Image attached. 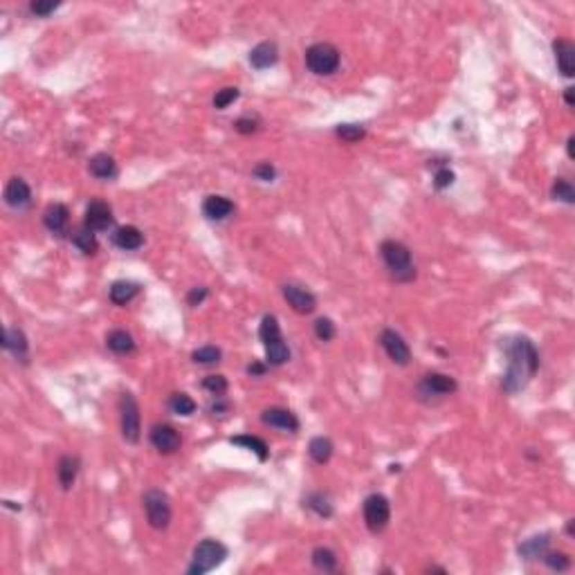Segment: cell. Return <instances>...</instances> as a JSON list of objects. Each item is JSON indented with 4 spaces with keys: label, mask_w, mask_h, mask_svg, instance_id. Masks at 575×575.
I'll list each match as a JSON object with an SVG mask.
<instances>
[{
    "label": "cell",
    "mask_w": 575,
    "mask_h": 575,
    "mask_svg": "<svg viewBox=\"0 0 575 575\" xmlns=\"http://www.w3.org/2000/svg\"><path fill=\"white\" fill-rule=\"evenodd\" d=\"M227 378L225 375H207L205 380H202V389H205V391H209L211 396H216V398H220L222 393L227 391Z\"/></svg>",
    "instance_id": "cell-37"
},
{
    "label": "cell",
    "mask_w": 575,
    "mask_h": 575,
    "mask_svg": "<svg viewBox=\"0 0 575 575\" xmlns=\"http://www.w3.org/2000/svg\"><path fill=\"white\" fill-rule=\"evenodd\" d=\"M312 567L317 571H324V573H335L337 571V555L333 553L326 546H319V549H315L312 555Z\"/></svg>",
    "instance_id": "cell-29"
},
{
    "label": "cell",
    "mask_w": 575,
    "mask_h": 575,
    "mask_svg": "<svg viewBox=\"0 0 575 575\" xmlns=\"http://www.w3.org/2000/svg\"><path fill=\"white\" fill-rule=\"evenodd\" d=\"M391 519V504L380 493H373L364 499V524L373 535L382 533Z\"/></svg>",
    "instance_id": "cell-7"
},
{
    "label": "cell",
    "mask_w": 575,
    "mask_h": 575,
    "mask_svg": "<svg viewBox=\"0 0 575 575\" xmlns=\"http://www.w3.org/2000/svg\"><path fill=\"white\" fill-rule=\"evenodd\" d=\"M261 421L267 427H274V430H281V432H299V421H297V416L290 412V409H283V407H270V409H265L261 414Z\"/></svg>",
    "instance_id": "cell-13"
},
{
    "label": "cell",
    "mask_w": 575,
    "mask_h": 575,
    "mask_svg": "<svg viewBox=\"0 0 575 575\" xmlns=\"http://www.w3.org/2000/svg\"><path fill=\"white\" fill-rule=\"evenodd\" d=\"M144 510H146V519L148 526L155 528V531H164L171 524V502L166 493L162 490H148L144 495Z\"/></svg>",
    "instance_id": "cell-5"
},
{
    "label": "cell",
    "mask_w": 575,
    "mask_h": 575,
    "mask_svg": "<svg viewBox=\"0 0 575 575\" xmlns=\"http://www.w3.org/2000/svg\"><path fill=\"white\" fill-rule=\"evenodd\" d=\"M335 135L342 137L344 142H360V140H364V135H366V128L364 126H360V124H339L335 128Z\"/></svg>",
    "instance_id": "cell-36"
},
{
    "label": "cell",
    "mask_w": 575,
    "mask_h": 575,
    "mask_svg": "<svg viewBox=\"0 0 575 575\" xmlns=\"http://www.w3.org/2000/svg\"><path fill=\"white\" fill-rule=\"evenodd\" d=\"M238 88H234V86H227V88H222V90H218L216 95H214V106L218 108V110H225L227 106H231L234 104V101L238 99Z\"/></svg>",
    "instance_id": "cell-38"
},
{
    "label": "cell",
    "mask_w": 575,
    "mask_h": 575,
    "mask_svg": "<svg viewBox=\"0 0 575 575\" xmlns=\"http://www.w3.org/2000/svg\"><path fill=\"white\" fill-rule=\"evenodd\" d=\"M5 202L12 209H25L32 202V189L23 178H9L5 187Z\"/></svg>",
    "instance_id": "cell-14"
},
{
    "label": "cell",
    "mask_w": 575,
    "mask_h": 575,
    "mask_svg": "<svg viewBox=\"0 0 575 575\" xmlns=\"http://www.w3.org/2000/svg\"><path fill=\"white\" fill-rule=\"evenodd\" d=\"M79 470H81V461H79V457H74V454H66V457L59 461L57 477H59V484L63 490H70L74 486V481L79 477Z\"/></svg>",
    "instance_id": "cell-22"
},
{
    "label": "cell",
    "mask_w": 575,
    "mask_h": 575,
    "mask_svg": "<svg viewBox=\"0 0 575 575\" xmlns=\"http://www.w3.org/2000/svg\"><path fill=\"white\" fill-rule=\"evenodd\" d=\"M380 254H382V261L387 265L389 274L393 276L396 281L400 283H409L416 279V267L412 261V249L407 247L400 240L389 238L380 245Z\"/></svg>",
    "instance_id": "cell-2"
},
{
    "label": "cell",
    "mask_w": 575,
    "mask_h": 575,
    "mask_svg": "<svg viewBox=\"0 0 575 575\" xmlns=\"http://www.w3.org/2000/svg\"><path fill=\"white\" fill-rule=\"evenodd\" d=\"M283 299L288 301V306L299 312V315H310L315 308H317V297H315L310 290L297 285V283H285L283 285Z\"/></svg>",
    "instance_id": "cell-10"
},
{
    "label": "cell",
    "mask_w": 575,
    "mask_h": 575,
    "mask_svg": "<svg viewBox=\"0 0 575 575\" xmlns=\"http://www.w3.org/2000/svg\"><path fill=\"white\" fill-rule=\"evenodd\" d=\"M59 7H61V3H54V0H34V3H30V12L34 16L45 18V16H50L54 9H59Z\"/></svg>",
    "instance_id": "cell-41"
},
{
    "label": "cell",
    "mask_w": 575,
    "mask_h": 575,
    "mask_svg": "<svg viewBox=\"0 0 575 575\" xmlns=\"http://www.w3.org/2000/svg\"><path fill=\"white\" fill-rule=\"evenodd\" d=\"M454 184V171L450 169H441V171H436L434 175V187L436 189H448Z\"/></svg>",
    "instance_id": "cell-44"
},
{
    "label": "cell",
    "mask_w": 575,
    "mask_h": 575,
    "mask_svg": "<svg viewBox=\"0 0 575 575\" xmlns=\"http://www.w3.org/2000/svg\"><path fill=\"white\" fill-rule=\"evenodd\" d=\"M72 245L77 247L79 252L88 254V256L97 254V249H99V243H97V236H95V231H92V229H88L86 225H83V227H79V229H77V231H74V234H72Z\"/></svg>",
    "instance_id": "cell-28"
},
{
    "label": "cell",
    "mask_w": 575,
    "mask_h": 575,
    "mask_svg": "<svg viewBox=\"0 0 575 575\" xmlns=\"http://www.w3.org/2000/svg\"><path fill=\"white\" fill-rule=\"evenodd\" d=\"M43 225L48 227L52 234L61 236L63 231L68 229L70 225V211L66 205H61V202H52V205L43 211Z\"/></svg>",
    "instance_id": "cell-16"
},
{
    "label": "cell",
    "mask_w": 575,
    "mask_h": 575,
    "mask_svg": "<svg viewBox=\"0 0 575 575\" xmlns=\"http://www.w3.org/2000/svg\"><path fill=\"white\" fill-rule=\"evenodd\" d=\"M254 178L258 180H263V182H272L276 178V169L270 164V162H261V164H256L254 166Z\"/></svg>",
    "instance_id": "cell-42"
},
{
    "label": "cell",
    "mask_w": 575,
    "mask_h": 575,
    "mask_svg": "<svg viewBox=\"0 0 575 575\" xmlns=\"http://www.w3.org/2000/svg\"><path fill=\"white\" fill-rule=\"evenodd\" d=\"M506 357L508 369L502 387L506 393H517L535 378L537 369H540V353H537L535 344L528 337H515L508 339Z\"/></svg>",
    "instance_id": "cell-1"
},
{
    "label": "cell",
    "mask_w": 575,
    "mask_h": 575,
    "mask_svg": "<svg viewBox=\"0 0 575 575\" xmlns=\"http://www.w3.org/2000/svg\"><path fill=\"white\" fill-rule=\"evenodd\" d=\"M115 216L113 209H110L108 202L104 200H92L86 207V218H83V225L92 231H106L108 227H113Z\"/></svg>",
    "instance_id": "cell-12"
},
{
    "label": "cell",
    "mask_w": 575,
    "mask_h": 575,
    "mask_svg": "<svg viewBox=\"0 0 575 575\" xmlns=\"http://www.w3.org/2000/svg\"><path fill=\"white\" fill-rule=\"evenodd\" d=\"M573 144H575V137L571 135V137H569V140H567V151H569V157H571V160H573V157H575V151H573Z\"/></svg>",
    "instance_id": "cell-47"
},
{
    "label": "cell",
    "mask_w": 575,
    "mask_h": 575,
    "mask_svg": "<svg viewBox=\"0 0 575 575\" xmlns=\"http://www.w3.org/2000/svg\"><path fill=\"white\" fill-rule=\"evenodd\" d=\"M202 214L216 222L227 220L231 214H234V202L225 196H207L205 202H202Z\"/></svg>",
    "instance_id": "cell-19"
},
{
    "label": "cell",
    "mask_w": 575,
    "mask_h": 575,
    "mask_svg": "<svg viewBox=\"0 0 575 575\" xmlns=\"http://www.w3.org/2000/svg\"><path fill=\"white\" fill-rule=\"evenodd\" d=\"M551 196L555 200H560V202L573 205V202H575V189H573V184L567 178H558V180L553 182V187H551Z\"/></svg>",
    "instance_id": "cell-35"
},
{
    "label": "cell",
    "mask_w": 575,
    "mask_h": 575,
    "mask_svg": "<svg viewBox=\"0 0 575 575\" xmlns=\"http://www.w3.org/2000/svg\"><path fill=\"white\" fill-rule=\"evenodd\" d=\"M119 414H122V436L126 443H140L142 421H140V405L133 393H122L119 398Z\"/></svg>",
    "instance_id": "cell-6"
},
{
    "label": "cell",
    "mask_w": 575,
    "mask_h": 575,
    "mask_svg": "<svg viewBox=\"0 0 575 575\" xmlns=\"http://www.w3.org/2000/svg\"><path fill=\"white\" fill-rule=\"evenodd\" d=\"M227 546L218 540H202L191 555V564L187 573L189 575H205L209 571H214L227 560Z\"/></svg>",
    "instance_id": "cell-3"
},
{
    "label": "cell",
    "mask_w": 575,
    "mask_h": 575,
    "mask_svg": "<svg viewBox=\"0 0 575 575\" xmlns=\"http://www.w3.org/2000/svg\"><path fill=\"white\" fill-rule=\"evenodd\" d=\"M542 560L546 562V567L553 571H567L571 567V560L567 553H546Z\"/></svg>",
    "instance_id": "cell-40"
},
{
    "label": "cell",
    "mask_w": 575,
    "mask_h": 575,
    "mask_svg": "<svg viewBox=\"0 0 575 575\" xmlns=\"http://www.w3.org/2000/svg\"><path fill=\"white\" fill-rule=\"evenodd\" d=\"M276 61H279V48H276V43H272V41L258 43L256 48L249 52V63H252V68H256V70L272 68Z\"/></svg>",
    "instance_id": "cell-18"
},
{
    "label": "cell",
    "mask_w": 575,
    "mask_h": 575,
    "mask_svg": "<svg viewBox=\"0 0 575 575\" xmlns=\"http://www.w3.org/2000/svg\"><path fill=\"white\" fill-rule=\"evenodd\" d=\"M335 324H333V319L328 317H319L317 321H315V335H317L319 342H330L333 337H335Z\"/></svg>",
    "instance_id": "cell-39"
},
{
    "label": "cell",
    "mask_w": 575,
    "mask_h": 575,
    "mask_svg": "<svg viewBox=\"0 0 575 575\" xmlns=\"http://www.w3.org/2000/svg\"><path fill=\"white\" fill-rule=\"evenodd\" d=\"M265 346V362L267 366H283L288 360H290V348L283 342V337H276L272 342H267Z\"/></svg>",
    "instance_id": "cell-26"
},
{
    "label": "cell",
    "mask_w": 575,
    "mask_h": 575,
    "mask_svg": "<svg viewBox=\"0 0 575 575\" xmlns=\"http://www.w3.org/2000/svg\"><path fill=\"white\" fill-rule=\"evenodd\" d=\"M222 357V351L218 346H200L191 353V360L200 366H214Z\"/></svg>",
    "instance_id": "cell-32"
},
{
    "label": "cell",
    "mask_w": 575,
    "mask_h": 575,
    "mask_svg": "<svg viewBox=\"0 0 575 575\" xmlns=\"http://www.w3.org/2000/svg\"><path fill=\"white\" fill-rule=\"evenodd\" d=\"M457 380L452 375H445V373H427L423 375L421 384H418V391L423 396H434V398H445V396H452L457 393Z\"/></svg>",
    "instance_id": "cell-11"
},
{
    "label": "cell",
    "mask_w": 575,
    "mask_h": 575,
    "mask_svg": "<svg viewBox=\"0 0 575 575\" xmlns=\"http://www.w3.org/2000/svg\"><path fill=\"white\" fill-rule=\"evenodd\" d=\"M231 445H240V448H245L249 452H254L258 461H267V445L256 439V436H249V434H240V436H234V439L229 441Z\"/></svg>",
    "instance_id": "cell-30"
},
{
    "label": "cell",
    "mask_w": 575,
    "mask_h": 575,
    "mask_svg": "<svg viewBox=\"0 0 575 575\" xmlns=\"http://www.w3.org/2000/svg\"><path fill=\"white\" fill-rule=\"evenodd\" d=\"M549 546H551L549 535H535L531 540L519 544V555H522L524 560H540L549 553Z\"/></svg>",
    "instance_id": "cell-23"
},
{
    "label": "cell",
    "mask_w": 575,
    "mask_h": 575,
    "mask_svg": "<svg viewBox=\"0 0 575 575\" xmlns=\"http://www.w3.org/2000/svg\"><path fill=\"white\" fill-rule=\"evenodd\" d=\"M553 52H555V61H558V68L567 79H571L575 74V45L567 39H558L553 41Z\"/></svg>",
    "instance_id": "cell-17"
},
{
    "label": "cell",
    "mask_w": 575,
    "mask_h": 575,
    "mask_svg": "<svg viewBox=\"0 0 575 575\" xmlns=\"http://www.w3.org/2000/svg\"><path fill=\"white\" fill-rule=\"evenodd\" d=\"M339 50L330 43H315L306 50V66L317 77H328L339 68Z\"/></svg>",
    "instance_id": "cell-4"
},
{
    "label": "cell",
    "mask_w": 575,
    "mask_h": 575,
    "mask_svg": "<svg viewBox=\"0 0 575 575\" xmlns=\"http://www.w3.org/2000/svg\"><path fill=\"white\" fill-rule=\"evenodd\" d=\"M333 443L330 439H326V436H315V439L310 441L308 445V454H310V459L317 463V466H326V463L330 461L333 457Z\"/></svg>",
    "instance_id": "cell-27"
},
{
    "label": "cell",
    "mask_w": 575,
    "mask_h": 575,
    "mask_svg": "<svg viewBox=\"0 0 575 575\" xmlns=\"http://www.w3.org/2000/svg\"><path fill=\"white\" fill-rule=\"evenodd\" d=\"M148 439H151V445L160 452V454H173L180 450L182 445V436L180 432L171 427V425H153L151 427V434H148Z\"/></svg>",
    "instance_id": "cell-9"
},
{
    "label": "cell",
    "mask_w": 575,
    "mask_h": 575,
    "mask_svg": "<svg viewBox=\"0 0 575 575\" xmlns=\"http://www.w3.org/2000/svg\"><path fill=\"white\" fill-rule=\"evenodd\" d=\"M113 243L124 252H133V249H140L144 245V234L135 225H124L115 229Z\"/></svg>",
    "instance_id": "cell-20"
},
{
    "label": "cell",
    "mask_w": 575,
    "mask_h": 575,
    "mask_svg": "<svg viewBox=\"0 0 575 575\" xmlns=\"http://www.w3.org/2000/svg\"><path fill=\"white\" fill-rule=\"evenodd\" d=\"M3 348L9 351L18 362H27L30 357V344L21 328H5L3 330Z\"/></svg>",
    "instance_id": "cell-15"
},
{
    "label": "cell",
    "mask_w": 575,
    "mask_h": 575,
    "mask_svg": "<svg viewBox=\"0 0 575 575\" xmlns=\"http://www.w3.org/2000/svg\"><path fill=\"white\" fill-rule=\"evenodd\" d=\"M234 128H236L240 135H252V133L258 131V119H254V117H240V119H236Z\"/></svg>",
    "instance_id": "cell-43"
},
{
    "label": "cell",
    "mask_w": 575,
    "mask_h": 575,
    "mask_svg": "<svg viewBox=\"0 0 575 575\" xmlns=\"http://www.w3.org/2000/svg\"><path fill=\"white\" fill-rule=\"evenodd\" d=\"M88 171L95 175L97 180H113L117 175V162L113 160V155L108 153H97L90 157Z\"/></svg>",
    "instance_id": "cell-21"
},
{
    "label": "cell",
    "mask_w": 575,
    "mask_h": 575,
    "mask_svg": "<svg viewBox=\"0 0 575 575\" xmlns=\"http://www.w3.org/2000/svg\"><path fill=\"white\" fill-rule=\"evenodd\" d=\"M140 294V283H135V281H115L113 285H110V301L117 303V306H126V303H131L135 297Z\"/></svg>",
    "instance_id": "cell-25"
},
{
    "label": "cell",
    "mask_w": 575,
    "mask_h": 575,
    "mask_svg": "<svg viewBox=\"0 0 575 575\" xmlns=\"http://www.w3.org/2000/svg\"><path fill=\"white\" fill-rule=\"evenodd\" d=\"M303 506L308 508V510H312V513L317 515V517H321V519H328V517L333 515V504H330V499H328L326 495H321V493H312V495H308V497H306Z\"/></svg>",
    "instance_id": "cell-31"
},
{
    "label": "cell",
    "mask_w": 575,
    "mask_h": 575,
    "mask_svg": "<svg viewBox=\"0 0 575 575\" xmlns=\"http://www.w3.org/2000/svg\"><path fill=\"white\" fill-rule=\"evenodd\" d=\"M106 346L113 351L115 355L135 353V339L131 333H126V330H110L106 337Z\"/></svg>",
    "instance_id": "cell-24"
},
{
    "label": "cell",
    "mask_w": 575,
    "mask_h": 575,
    "mask_svg": "<svg viewBox=\"0 0 575 575\" xmlns=\"http://www.w3.org/2000/svg\"><path fill=\"white\" fill-rule=\"evenodd\" d=\"M265 369H267L265 364H258V362H252V364L247 366V373L252 375V378H254V375H263Z\"/></svg>",
    "instance_id": "cell-46"
},
{
    "label": "cell",
    "mask_w": 575,
    "mask_h": 575,
    "mask_svg": "<svg viewBox=\"0 0 575 575\" xmlns=\"http://www.w3.org/2000/svg\"><path fill=\"white\" fill-rule=\"evenodd\" d=\"M258 337H261L263 344L267 342H272L276 337H283L281 335V326H279V319L274 317V315H265L261 319V328H258Z\"/></svg>",
    "instance_id": "cell-34"
},
{
    "label": "cell",
    "mask_w": 575,
    "mask_h": 575,
    "mask_svg": "<svg viewBox=\"0 0 575 575\" xmlns=\"http://www.w3.org/2000/svg\"><path fill=\"white\" fill-rule=\"evenodd\" d=\"M207 294H209V290L205 285H200V288H193V290L187 294V301H189V306H193V308H196V306H200L202 301L207 299Z\"/></svg>",
    "instance_id": "cell-45"
},
{
    "label": "cell",
    "mask_w": 575,
    "mask_h": 575,
    "mask_svg": "<svg viewBox=\"0 0 575 575\" xmlns=\"http://www.w3.org/2000/svg\"><path fill=\"white\" fill-rule=\"evenodd\" d=\"M169 409L175 416H191L196 412V402H193V398L187 393H173L169 398Z\"/></svg>",
    "instance_id": "cell-33"
},
{
    "label": "cell",
    "mask_w": 575,
    "mask_h": 575,
    "mask_svg": "<svg viewBox=\"0 0 575 575\" xmlns=\"http://www.w3.org/2000/svg\"><path fill=\"white\" fill-rule=\"evenodd\" d=\"M380 344H382L384 353L389 355V360L393 362L398 366H407L412 362V351H409V344L405 342V337L400 333H396L393 328H387L382 330V335H380Z\"/></svg>",
    "instance_id": "cell-8"
},
{
    "label": "cell",
    "mask_w": 575,
    "mask_h": 575,
    "mask_svg": "<svg viewBox=\"0 0 575 575\" xmlns=\"http://www.w3.org/2000/svg\"><path fill=\"white\" fill-rule=\"evenodd\" d=\"M573 92H575L573 88H567V104H569V106H573V104H575V99H573Z\"/></svg>",
    "instance_id": "cell-48"
}]
</instances>
